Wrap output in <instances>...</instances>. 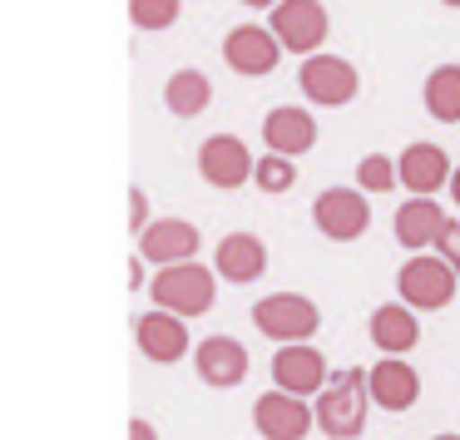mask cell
<instances>
[{
  "mask_svg": "<svg viewBox=\"0 0 460 440\" xmlns=\"http://www.w3.org/2000/svg\"><path fill=\"white\" fill-rule=\"evenodd\" d=\"M213 272H218L223 282H258L262 272H268V248H262V238H252V233H228V238L218 242V258H213Z\"/></svg>",
  "mask_w": 460,
  "mask_h": 440,
  "instance_id": "cell-19",
  "label": "cell"
},
{
  "mask_svg": "<svg viewBox=\"0 0 460 440\" xmlns=\"http://www.w3.org/2000/svg\"><path fill=\"white\" fill-rule=\"evenodd\" d=\"M154 307L173 312V317H203L218 297V272H208L199 258L193 262H173V268H159V277L149 282Z\"/></svg>",
  "mask_w": 460,
  "mask_h": 440,
  "instance_id": "cell-2",
  "label": "cell"
},
{
  "mask_svg": "<svg viewBox=\"0 0 460 440\" xmlns=\"http://www.w3.org/2000/svg\"><path fill=\"white\" fill-rule=\"evenodd\" d=\"M332 381L327 371V356H322L312 341H292V347H278V356H272V386L278 391H292V396H322Z\"/></svg>",
  "mask_w": 460,
  "mask_h": 440,
  "instance_id": "cell-9",
  "label": "cell"
},
{
  "mask_svg": "<svg viewBox=\"0 0 460 440\" xmlns=\"http://www.w3.org/2000/svg\"><path fill=\"white\" fill-rule=\"evenodd\" d=\"M312 223H317V233L332 242H357L361 233L371 228V203L361 189H327L312 203Z\"/></svg>",
  "mask_w": 460,
  "mask_h": 440,
  "instance_id": "cell-7",
  "label": "cell"
},
{
  "mask_svg": "<svg viewBox=\"0 0 460 440\" xmlns=\"http://www.w3.org/2000/svg\"><path fill=\"white\" fill-rule=\"evenodd\" d=\"M446 223H450V218L440 213L436 198H406V203L396 208V223H391V233H396L401 248L426 252V248H436V242H440Z\"/></svg>",
  "mask_w": 460,
  "mask_h": 440,
  "instance_id": "cell-18",
  "label": "cell"
},
{
  "mask_svg": "<svg viewBox=\"0 0 460 440\" xmlns=\"http://www.w3.org/2000/svg\"><path fill=\"white\" fill-rule=\"evenodd\" d=\"M179 11H183V0H129V21L139 31H169L179 21Z\"/></svg>",
  "mask_w": 460,
  "mask_h": 440,
  "instance_id": "cell-25",
  "label": "cell"
},
{
  "mask_svg": "<svg viewBox=\"0 0 460 440\" xmlns=\"http://www.w3.org/2000/svg\"><path fill=\"white\" fill-rule=\"evenodd\" d=\"M129 440H159V430H154L144 416H134V420H129Z\"/></svg>",
  "mask_w": 460,
  "mask_h": 440,
  "instance_id": "cell-28",
  "label": "cell"
},
{
  "mask_svg": "<svg viewBox=\"0 0 460 440\" xmlns=\"http://www.w3.org/2000/svg\"><path fill=\"white\" fill-rule=\"evenodd\" d=\"M426 114L440 124H460V65H436L426 75Z\"/></svg>",
  "mask_w": 460,
  "mask_h": 440,
  "instance_id": "cell-22",
  "label": "cell"
},
{
  "mask_svg": "<svg viewBox=\"0 0 460 440\" xmlns=\"http://www.w3.org/2000/svg\"><path fill=\"white\" fill-rule=\"evenodd\" d=\"M223 60H228L233 75L262 80V75L278 70L282 40H278L272 31H262V25H238V31H228V40H223Z\"/></svg>",
  "mask_w": 460,
  "mask_h": 440,
  "instance_id": "cell-10",
  "label": "cell"
},
{
  "mask_svg": "<svg viewBox=\"0 0 460 440\" xmlns=\"http://www.w3.org/2000/svg\"><path fill=\"white\" fill-rule=\"evenodd\" d=\"M367 381H371V406L391 410V416H401V410H411L420 400V376H416V366L401 361V356L376 361V366L367 371Z\"/></svg>",
  "mask_w": 460,
  "mask_h": 440,
  "instance_id": "cell-15",
  "label": "cell"
},
{
  "mask_svg": "<svg viewBox=\"0 0 460 440\" xmlns=\"http://www.w3.org/2000/svg\"><path fill=\"white\" fill-rule=\"evenodd\" d=\"M164 104H169L173 119H199V114L213 104L208 75H203V70H179V75H169V84H164Z\"/></svg>",
  "mask_w": 460,
  "mask_h": 440,
  "instance_id": "cell-21",
  "label": "cell"
},
{
  "mask_svg": "<svg viewBox=\"0 0 460 440\" xmlns=\"http://www.w3.org/2000/svg\"><path fill=\"white\" fill-rule=\"evenodd\" d=\"M252 169H258V159L248 154V144L238 134H213V139H203V149H199L203 183H213V189H238V183L252 179Z\"/></svg>",
  "mask_w": 460,
  "mask_h": 440,
  "instance_id": "cell-11",
  "label": "cell"
},
{
  "mask_svg": "<svg viewBox=\"0 0 460 440\" xmlns=\"http://www.w3.org/2000/svg\"><path fill=\"white\" fill-rule=\"evenodd\" d=\"M129 287H144V258L129 262Z\"/></svg>",
  "mask_w": 460,
  "mask_h": 440,
  "instance_id": "cell-29",
  "label": "cell"
},
{
  "mask_svg": "<svg viewBox=\"0 0 460 440\" xmlns=\"http://www.w3.org/2000/svg\"><path fill=\"white\" fill-rule=\"evenodd\" d=\"M252 327L262 331V337H272L278 347H292V341H312L322 327V312L312 297H302V292H272V297H262L258 307H252Z\"/></svg>",
  "mask_w": 460,
  "mask_h": 440,
  "instance_id": "cell-4",
  "label": "cell"
},
{
  "mask_svg": "<svg viewBox=\"0 0 460 440\" xmlns=\"http://www.w3.org/2000/svg\"><path fill=\"white\" fill-rule=\"evenodd\" d=\"M371 341H376L381 356H406L420 341L416 307H406V302H381V307L371 312Z\"/></svg>",
  "mask_w": 460,
  "mask_h": 440,
  "instance_id": "cell-20",
  "label": "cell"
},
{
  "mask_svg": "<svg viewBox=\"0 0 460 440\" xmlns=\"http://www.w3.org/2000/svg\"><path fill=\"white\" fill-rule=\"evenodd\" d=\"M297 84L312 104H322V110H341V104H351L361 90L351 60H341V55H307L302 70H297Z\"/></svg>",
  "mask_w": 460,
  "mask_h": 440,
  "instance_id": "cell-6",
  "label": "cell"
},
{
  "mask_svg": "<svg viewBox=\"0 0 460 440\" xmlns=\"http://www.w3.org/2000/svg\"><path fill=\"white\" fill-rule=\"evenodd\" d=\"M440 5H450V11H460V0H440Z\"/></svg>",
  "mask_w": 460,
  "mask_h": 440,
  "instance_id": "cell-32",
  "label": "cell"
},
{
  "mask_svg": "<svg viewBox=\"0 0 460 440\" xmlns=\"http://www.w3.org/2000/svg\"><path fill=\"white\" fill-rule=\"evenodd\" d=\"M327 5L322 0H282V5H272V35L282 40V50L292 55H322L317 45H327Z\"/></svg>",
  "mask_w": 460,
  "mask_h": 440,
  "instance_id": "cell-5",
  "label": "cell"
},
{
  "mask_svg": "<svg viewBox=\"0 0 460 440\" xmlns=\"http://www.w3.org/2000/svg\"><path fill=\"white\" fill-rule=\"evenodd\" d=\"M401 169V183L411 189V198H430V193H440L450 179H456V169H450L446 149L440 144H406V154L396 159Z\"/></svg>",
  "mask_w": 460,
  "mask_h": 440,
  "instance_id": "cell-16",
  "label": "cell"
},
{
  "mask_svg": "<svg viewBox=\"0 0 460 440\" xmlns=\"http://www.w3.org/2000/svg\"><path fill=\"white\" fill-rule=\"evenodd\" d=\"M134 341H139V351L154 366H173V361L189 356V327H183V317H173L164 307L134 317Z\"/></svg>",
  "mask_w": 460,
  "mask_h": 440,
  "instance_id": "cell-12",
  "label": "cell"
},
{
  "mask_svg": "<svg viewBox=\"0 0 460 440\" xmlns=\"http://www.w3.org/2000/svg\"><path fill=\"white\" fill-rule=\"evenodd\" d=\"M193 371H199V381L213 391L243 386V381H248V351L233 337H203L199 351H193Z\"/></svg>",
  "mask_w": 460,
  "mask_h": 440,
  "instance_id": "cell-14",
  "label": "cell"
},
{
  "mask_svg": "<svg viewBox=\"0 0 460 440\" xmlns=\"http://www.w3.org/2000/svg\"><path fill=\"white\" fill-rule=\"evenodd\" d=\"M401 179L396 159H386V154H367V159L357 163V189L361 193H391Z\"/></svg>",
  "mask_w": 460,
  "mask_h": 440,
  "instance_id": "cell-23",
  "label": "cell"
},
{
  "mask_svg": "<svg viewBox=\"0 0 460 440\" xmlns=\"http://www.w3.org/2000/svg\"><path fill=\"white\" fill-rule=\"evenodd\" d=\"M436 440H460V436H436Z\"/></svg>",
  "mask_w": 460,
  "mask_h": 440,
  "instance_id": "cell-33",
  "label": "cell"
},
{
  "mask_svg": "<svg viewBox=\"0 0 460 440\" xmlns=\"http://www.w3.org/2000/svg\"><path fill=\"white\" fill-rule=\"evenodd\" d=\"M252 426H258L262 440H307V430L317 426V410L292 391L272 386L268 396L252 400Z\"/></svg>",
  "mask_w": 460,
  "mask_h": 440,
  "instance_id": "cell-8",
  "label": "cell"
},
{
  "mask_svg": "<svg viewBox=\"0 0 460 440\" xmlns=\"http://www.w3.org/2000/svg\"><path fill=\"white\" fill-rule=\"evenodd\" d=\"M262 139H268V154H282V159H302V154L317 144V119L297 104H278L262 119Z\"/></svg>",
  "mask_w": 460,
  "mask_h": 440,
  "instance_id": "cell-17",
  "label": "cell"
},
{
  "mask_svg": "<svg viewBox=\"0 0 460 440\" xmlns=\"http://www.w3.org/2000/svg\"><path fill=\"white\" fill-rule=\"evenodd\" d=\"M243 5H252V11H272V5H282V0H243Z\"/></svg>",
  "mask_w": 460,
  "mask_h": 440,
  "instance_id": "cell-30",
  "label": "cell"
},
{
  "mask_svg": "<svg viewBox=\"0 0 460 440\" xmlns=\"http://www.w3.org/2000/svg\"><path fill=\"white\" fill-rule=\"evenodd\" d=\"M252 183H258L262 193H288L292 183H297V163L282 159V154H262L258 169H252Z\"/></svg>",
  "mask_w": 460,
  "mask_h": 440,
  "instance_id": "cell-24",
  "label": "cell"
},
{
  "mask_svg": "<svg viewBox=\"0 0 460 440\" xmlns=\"http://www.w3.org/2000/svg\"><path fill=\"white\" fill-rule=\"evenodd\" d=\"M367 406H371V381L357 366L337 371L327 391L317 396V430L327 440H357L367 430Z\"/></svg>",
  "mask_w": 460,
  "mask_h": 440,
  "instance_id": "cell-1",
  "label": "cell"
},
{
  "mask_svg": "<svg viewBox=\"0 0 460 440\" xmlns=\"http://www.w3.org/2000/svg\"><path fill=\"white\" fill-rule=\"evenodd\" d=\"M450 198L460 203V163H456V179H450Z\"/></svg>",
  "mask_w": 460,
  "mask_h": 440,
  "instance_id": "cell-31",
  "label": "cell"
},
{
  "mask_svg": "<svg viewBox=\"0 0 460 440\" xmlns=\"http://www.w3.org/2000/svg\"><path fill=\"white\" fill-rule=\"evenodd\" d=\"M139 258L154 268H173V262H193L199 258V228L189 218H154L139 233Z\"/></svg>",
  "mask_w": 460,
  "mask_h": 440,
  "instance_id": "cell-13",
  "label": "cell"
},
{
  "mask_svg": "<svg viewBox=\"0 0 460 440\" xmlns=\"http://www.w3.org/2000/svg\"><path fill=\"white\" fill-rule=\"evenodd\" d=\"M436 252L450 262V268L460 272V223H446V233H440V242H436Z\"/></svg>",
  "mask_w": 460,
  "mask_h": 440,
  "instance_id": "cell-26",
  "label": "cell"
},
{
  "mask_svg": "<svg viewBox=\"0 0 460 440\" xmlns=\"http://www.w3.org/2000/svg\"><path fill=\"white\" fill-rule=\"evenodd\" d=\"M456 287H460V272L450 268L440 252H416L406 258V268L396 272V292L406 307L416 312H440L456 302Z\"/></svg>",
  "mask_w": 460,
  "mask_h": 440,
  "instance_id": "cell-3",
  "label": "cell"
},
{
  "mask_svg": "<svg viewBox=\"0 0 460 440\" xmlns=\"http://www.w3.org/2000/svg\"><path fill=\"white\" fill-rule=\"evenodd\" d=\"M149 223H154V218H149V198H144V189H134V193H129V228H134V238H139Z\"/></svg>",
  "mask_w": 460,
  "mask_h": 440,
  "instance_id": "cell-27",
  "label": "cell"
}]
</instances>
